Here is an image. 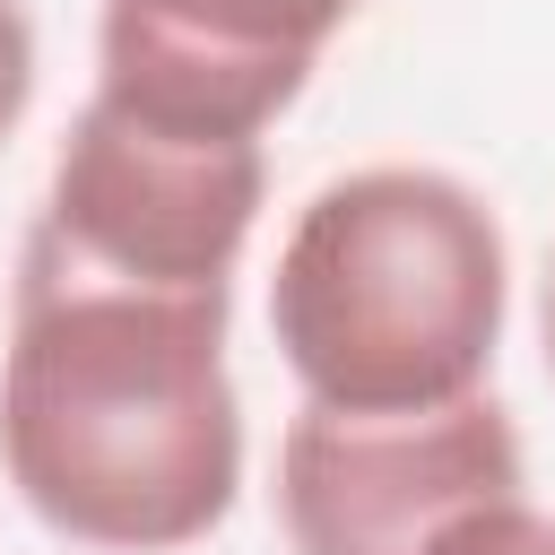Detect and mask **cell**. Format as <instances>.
<instances>
[{"mask_svg":"<svg viewBox=\"0 0 555 555\" xmlns=\"http://www.w3.org/2000/svg\"><path fill=\"white\" fill-rule=\"evenodd\" d=\"M234 295L78 278L17 251L0 347V477L69 546L182 555L243 494Z\"/></svg>","mask_w":555,"mask_h":555,"instance_id":"6da1fadb","label":"cell"},{"mask_svg":"<svg viewBox=\"0 0 555 555\" xmlns=\"http://www.w3.org/2000/svg\"><path fill=\"white\" fill-rule=\"evenodd\" d=\"M512 321V243L442 165L330 173L269 269V338L312 408L408 416L477 399Z\"/></svg>","mask_w":555,"mask_h":555,"instance_id":"7a4b0ae2","label":"cell"},{"mask_svg":"<svg viewBox=\"0 0 555 555\" xmlns=\"http://www.w3.org/2000/svg\"><path fill=\"white\" fill-rule=\"evenodd\" d=\"M260 199H269V147L191 139L87 95L69 113V139L52 147V173L17 251L78 278L234 295Z\"/></svg>","mask_w":555,"mask_h":555,"instance_id":"3957f363","label":"cell"},{"mask_svg":"<svg viewBox=\"0 0 555 555\" xmlns=\"http://www.w3.org/2000/svg\"><path fill=\"white\" fill-rule=\"evenodd\" d=\"M512 494H529V451L494 390L408 416L304 399L278 434L286 555H425L460 512Z\"/></svg>","mask_w":555,"mask_h":555,"instance_id":"277c9868","label":"cell"},{"mask_svg":"<svg viewBox=\"0 0 555 555\" xmlns=\"http://www.w3.org/2000/svg\"><path fill=\"white\" fill-rule=\"evenodd\" d=\"M356 17L364 0H104L95 95L191 139L260 147Z\"/></svg>","mask_w":555,"mask_h":555,"instance_id":"5b68a950","label":"cell"},{"mask_svg":"<svg viewBox=\"0 0 555 555\" xmlns=\"http://www.w3.org/2000/svg\"><path fill=\"white\" fill-rule=\"evenodd\" d=\"M425 555H555V512H538L529 494L477 503V512H460Z\"/></svg>","mask_w":555,"mask_h":555,"instance_id":"8992f818","label":"cell"},{"mask_svg":"<svg viewBox=\"0 0 555 555\" xmlns=\"http://www.w3.org/2000/svg\"><path fill=\"white\" fill-rule=\"evenodd\" d=\"M35 78H43L35 17H26V0H0V139L26 121V104H35Z\"/></svg>","mask_w":555,"mask_h":555,"instance_id":"52a82bcc","label":"cell"},{"mask_svg":"<svg viewBox=\"0 0 555 555\" xmlns=\"http://www.w3.org/2000/svg\"><path fill=\"white\" fill-rule=\"evenodd\" d=\"M538 347H546V382H555V251H546V278H538Z\"/></svg>","mask_w":555,"mask_h":555,"instance_id":"ba28073f","label":"cell"}]
</instances>
